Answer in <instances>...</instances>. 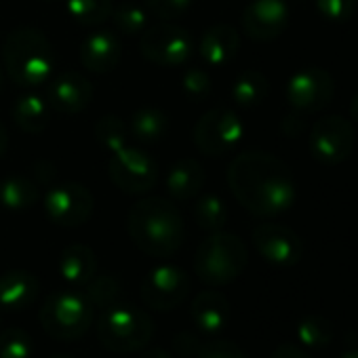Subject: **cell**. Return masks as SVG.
Masks as SVG:
<instances>
[{
	"mask_svg": "<svg viewBox=\"0 0 358 358\" xmlns=\"http://www.w3.org/2000/svg\"><path fill=\"white\" fill-rule=\"evenodd\" d=\"M112 20H114V26L124 36H141L150 26L148 11L137 3H129V0L120 7L112 9Z\"/></svg>",
	"mask_w": 358,
	"mask_h": 358,
	"instance_id": "f546056e",
	"label": "cell"
},
{
	"mask_svg": "<svg viewBox=\"0 0 358 358\" xmlns=\"http://www.w3.org/2000/svg\"><path fill=\"white\" fill-rule=\"evenodd\" d=\"M297 337L301 345L310 350H322L333 339V327L327 318L312 314L301 318V322L297 324Z\"/></svg>",
	"mask_w": 358,
	"mask_h": 358,
	"instance_id": "4dcf8cb0",
	"label": "cell"
},
{
	"mask_svg": "<svg viewBox=\"0 0 358 358\" xmlns=\"http://www.w3.org/2000/svg\"><path fill=\"white\" fill-rule=\"evenodd\" d=\"M358 0H316L318 13L333 24H345L354 17Z\"/></svg>",
	"mask_w": 358,
	"mask_h": 358,
	"instance_id": "836d02e7",
	"label": "cell"
},
{
	"mask_svg": "<svg viewBox=\"0 0 358 358\" xmlns=\"http://www.w3.org/2000/svg\"><path fill=\"white\" fill-rule=\"evenodd\" d=\"M241 49V36L234 26L217 24L209 28L201 38V57L209 68H224L228 66Z\"/></svg>",
	"mask_w": 358,
	"mask_h": 358,
	"instance_id": "ac0fdd59",
	"label": "cell"
},
{
	"mask_svg": "<svg viewBox=\"0 0 358 358\" xmlns=\"http://www.w3.org/2000/svg\"><path fill=\"white\" fill-rule=\"evenodd\" d=\"M270 358H310V354H306V352H303L301 348H297V345L282 343V345H278V348L272 352Z\"/></svg>",
	"mask_w": 358,
	"mask_h": 358,
	"instance_id": "f35d334b",
	"label": "cell"
},
{
	"mask_svg": "<svg viewBox=\"0 0 358 358\" xmlns=\"http://www.w3.org/2000/svg\"><path fill=\"white\" fill-rule=\"evenodd\" d=\"M34 343L26 329L9 327L0 331V358H32Z\"/></svg>",
	"mask_w": 358,
	"mask_h": 358,
	"instance_id": "1f68e13d",
	"label": "cell"
},
{
	"mask_svg": "<svg viewBox=\"0 0 358 358\" xmlns=\"http://www.w3.org/2000/svg\"><path fill=\"white\" fill-rule=\"evenodd\" d=\"M192 0H145V7L160 20H175L186 13Z\"/></svg>",
	"mask_w": 358,
	"mask_h": 358,
	"instance_id": "d590c367",
	"label": "cell"
},
{
	"mask_svg": "<svg viewBox=\"0 0 358 358\" xmlns=\"http://www.w3.org/2000/svg\"><path fill=\"white\" fill-rule=\"evenodd\" d=\"M190 312H192V320H194L196 329L207 335L222 333L228 327L230 316H232L230 301L217 291L199 293L192 301Z\"/></svg>",
	"mask_w": 358,
	"mask_h": 358,
	"instance_id": "ffe728a7",
	"label": "cell"
},
{
	"mask_svg": "<svg viewBox=\"0 0 358 358\" xmlns=\"http://www.w3.org/2000/svg\"><path fill=\"white\" fill-rule=\"evenodd\" d=\"M268 78L257 70L243 72L232 85V99L241 108H255L268 97Z\"/></svg>",
	"mask_w": 358,
	"mask_h": 358,
	"instance_id": "484cf974",
	"label": "cell"
},
{
	"mask_svg": "<svg viewBox=\"0 0 358 358\" xmlns=\"http://www.w3.org/2000/svg\"><path fill=\"white\" fill-rule=\"evenodd\" d=\"M182 87H184V93L194 99V101H201V99H207L211 95V76L209 72H205L203 68H190L188 72H184L182 76Z\"/></svg>",
	"mask_w": 358,
	"mask_h": 358,
	"instance_id": "e575fe53",
	"label": "cell"
},
{
	"mask_svg": "<svg viewBox=\"0 0 358 358\" xmlns=\"http://www.w3.org/2000/svg\"><path fill=\"white\" fill-rule=\"evenodd\" d=\"M339 358H358V348H350V350H345Z\"/></svg>",
	"mask_w": 358,
	"mask_h": 358,
	"instance_id": "7bdbcfd3",
	"label": "cell"
},
{
	"mask_svg": "<svg viewBox=\"0 0 358 358\" xmlns=\"http://www.w3.org/2000/svg\"><path fill=\"white\" fill-rule=\"evenodd\" d=\"M228 186L234 199L257 217H276L297 199L291 169L268 152H243L228 169Z\"/></svg>",
	"mask_w": 358,
	"mask_h": 358,
	"instance_id": "6da1fadb",
	"label": "cell"
},
{
	"mask_svg": "<svg viewBox=\"0 0 358 358\" xmlns=\"http://www.w3.org/2000/svg\"><path fill=\"white\" fill-rule=\"evenodd\" d=\"M205 182H207V175L201 162H196L194 158H182L169 169L166 190L175 201H188L201 194V190L205 188Z\"/></svg>",
	"mask_w": 358,
	"mask_h": 358,
	"instance_id": "7402d4cb",
	"label": "cell"
},
{
	"mask_svg": "<svg viewBox=\"0 0 358 358\" xmlns=\"http://www.w3.org/2000/svg\"><path fill=\"white\" fill-rule=\"evenodd\" d=\"M245 127L228 108H213L194 127V143L207 156L230 154L243 139Z\"/></svg>",
	"mask_w": 358,
	"mask_h": 358,
	"instance_id": "9c48e42d",
	"label": "cell"
},
{
	"mask_svg": "<svg viewBox=\"0 0 358 358\" xmlns=\"http://www.w3.org/2000/svg\"><path fill=\"white\" fill-rule=\"evenodd\" d=\"M85 297L93 308H110L116 306L120 295H122V285L118 282V278L103 274V276H93L85 287Z\"/></svg>",
	"mask_w": 358,
	"mask_h": 358,
	"instance_id": "83f0119b",
	"label": "cell"
},
{
	"mask_svg": "<svg viewBox=\"0 0 358 358\" xmlns=\"http://www.w3.org/2000/svg\"><path fill=\"white\" fill-rule=\"evenodd\" d=\"M57 270L62 280H66L68 285L85 287L97 272V257L91 247L83 243H74L62 251Z\"/></svg>",
	"mask_w": 358,
	"mask_h": 358,
	"instance_id": "44dd1931",
	"label": "cell"
},
{
	"mask_svg": "<svg viewBox=\"0 0 358 358\" xmlns=\"http://www.w3.org/2000/svg\"><path fill=\"white\" fill-rule=\"evenodd\" d=\"M350 116H352V120H356V122H358V93L352 97V103H350Z\"/></svg>",
	"mask_w": 358,
	"mask_h": 358,
	"instance_id": "b9f144b4",
	"label": "cell"
},
{
	"mask_svg": "<svg viewBox=\"0 0 358 358\" xmlns=\"http://www.w3.org/2000/svg\"><path fill=\"white\" fill-rule=\"evenodd\" d=\"M70 17L80 26H99L112 15V0H68Z\"/></svg>",
	"mask_w": 358,
	"mask_h": 358,
	"instance_id": "f1b7e54d",
	"label": "cell"
},
{
	"mask_svg": "<svg viewBox=\"0 0 358 358\" xmlns=\"http://www.w3.org/2000/svg\"><path fill=\"white\" fill-rule=\"evenodd\" d=\"M51 358H72V356H68V354H55V356H51Z\"/></svg>",
	"mask_w": 358,
	"mask_h": 358,
	"instance_id": "ee69618b",
	"label": "cell"
},
{
	"mask_svg": "<svg viewBox=\"0 0 358 358\" xmlns=\"http://www.w3.org/2000/svg\"><path fill=\"white\" fill-rule=\"evenodd\" d=\"M190 295V278L177 266H156L141 282V299L152 310H173L182 306Z\"/></svg>",
	"mask_w": 358,
	"mask_h": 358,
	"instance_id": "8fae6325",
	"label": "cell"
},
{
	"mask_svg": "<svg viewBox=\"0 0 358 358\" xmlns=\"http://www.w3.org/2000/svg\"><path fill=\"white\" fill-rule=\"evenodd\" d=\"M173 350H175L179 356L188 358V356H196V354H199L201 343H199V339H196L192 333L182 331V333H177L175 339H173Z\"/></svg>",
	"mask_w": 358,
	"mask_h": 358,
	"instance_id": "74e56055",
	"label": "cell"
},
{
	"mask_svg": "<svg viewBox=\"0 0 358 358\" xmlns=\"http://www.w3.org/2000/svg\"><path fill=\"white\" fill-rule=\"evenodd\" d=\"M194 220L201 230L220 232V230H224V226L228 222V207L220 196L205 194L194 205Z\"/></svg>",
	"mask_w": 358,
	"mask_h": 358,
	"instance_id": "4316f807",
	"label": "cell"
},
{
	"mask_svg": "<svg viewBox=\"0 0 358 358\" xmlns=\"http://www.w3.org/2000/svg\"><path fill=\"white\" fill-rule=\"evenodd\" d=\"M243 30L253 41H274L289 26V7L285 0H253L243 11Z\"/></svg>",
	"mask_w": 358,
	"mask_h": 358,
	"instance_id": "9a60e30c",
	"label": "cell"
},
{
	"mask_svg": "<svg viewBox=\"0 0 358 358\" xmlns=\"http://www.w3.org/2000/svg\"><path fill=\"white\" fill-rule=\"evenodd\" d=\"M354 141H356L354 124L348 118L333 114L316 120L308 145L318 162L327 166H335L350 158L354 150Z\"/></svg>",
	"mask_w": 358,
	"mask_h": 358,
	"instance_id": "30bf717a",
	"label": "cell"
},
{
	"mask_svg": "<svg viewBox=\"0 0 358 358\" xmlns=\"http://www.w3.org/2000/svg\"><path fill=\"white\" fill-rule=\"evenodd\" d=\"M127 232L145 255L169 257L184 245L186 224L171 201L150 196L131 207L127 215Z\"/></svg>",
	"mask_w": 358,
	"mask_h": 358,
	"instance_id": "7a4b0ae2",
	"label": "cell"
},
{
	"mask_svg": "<svg viewBox=\"0 0 358 358\" xmlns=\"http://www.w3.org/2000/svg\"><path fill=\"white\" fill-rule=\"evenodd\" d=\"M139 358H171V354L166 350H162V348H150Z\"/></svg>",
	"mask_w": 358,
	"mask_h": 358,
	"instance_id": "ab89813d",
	"label": "cell"
},
{
	"mask_svg": "<svg viewBox=\"0 0 358 358\" xmlns=\"http://www.w3.org/2000/svg\"><path fill=\"white\" fill-rule=\"evenodd\" d=\"M335 80L322 68H303L287 83V101L299 112H318L333 99Z\"/></svg>",
	"mask_w": 358,
	"mask_h": 358,
	"instance_id": "4fadbf2b",
	"label": "cell"
},
{
	"mask_svg": "<svg viewBox=\"0 0 358 358\" xmlns=\"http://www.w3.org/2000/svg\"><path fill=\"white\" fill-rule=\"evenodd\" d=\"M38 295V278L28 270H9L0 274V310L20 312L34 303Z\"/></svg>",
	"mask_w": 358,
	"mask_h": 358,
	"instance_id": "d6986e66",
	"label": "cell"
},
{
	"mask_svg": "<svg viewBox=\"0 0 358 358\" xmlns=\"http://www.w3.org/2000/svg\"><path fill=\"white\" fill-rule=\"evenodd\" d=\"M196 358H249L234 341H211L207 345H201Z\"/></svg>",
	"mask_w": 358,
	"mask_h": 358,
	"instance_id": "8d00e7d4",
	"label": "cell"
},
{
	"mask_svg": "<svg viewBox=\"0 0 358 358\" xmlns=\"http://www.w3.org/2000/svg\"><path fill=\"white\" fill-rule=\"evenodd\" d=\"M127 135H129V131L118 116H103L95 122V137L110 152H118L120 148H124Z\"/></svg>",
	"mask_w": 358,
	"mask_h": 358,
	"instance_id": "d6a6232c",
	"label": "cell"
},
{
	"mask_svg": "<svg viewBox=\"0 0 358 358\" xmlns=\"http://www.w3.org/2000/svg\"><path fill=\"white\" fill-rule=\"evenodd\" d=\"M253 245L257 253L272 266L291 268L301 259V238L287 226L262 224L253 230Z\"/></svg>",
	"mask_w": 358,
	"mask_h": 358,
	"instance_id": "5bb4252c",
	"label": "cell"
},
{
	"mask_svg": "<svg viewBox=\"0 0 358 358\" xmlns=\"http://www.w3.org/2000/svg\"><path fill=\"white\" fill-rule=\"evenodd\" d=\"M154 335L152 318L133 306H110L103 310L97 322V337L103 348L120 354L143 350Z\"/></svg>",
	"mask_w": 358,
	"mask_h": 358,
	"instance_id": "5b68a950",
	"label": "cell"
},
{
	"mask_svg": "<svg viewBox=\"0 0 358 358\" xmlns=\"http://www.w3.org/2000/svg\"><path fill=\"white\" fill-rule=\"evenodd\" d=\"M51 106L36 93H24L13 106V118L17 127L28 135H41L49 124Z\"/></svg>",
	"mask_w": 358,
	"mask_h": 358,
	"instance_id": "603a6c76",
	"label": "cell"
},
{
	"mask_svg": "<svg viewBox=\"0 0 358 358\" xmlns=\"http://www.w3.org/2000/svg\"><path fill=\"white\" fill-rule=\"evenodd\" d=\"M38 318L47 335L59 341H76L93 324V306L83 293L59 291L45 299Z\"/></svg>",
	"mask_w": 358,
	"mask_h": 358,
	"instance_id": "8992f818",
	"label": "cell"
},
{
	"mask_svg": "<svg viewBox=\"0 0 358 358\" xmlns=\"http://www.w3.org/2000/svg\"><path fill=\"white\" fill-rule=\"evenodd\" d=\"M7 148H9V133H7L5 124L0 122V156H5Z\"/></svg>",
	"mask_w": 358,
	"mask_h": 358,
	"instance_id": "60d3db41",
	"label": "cell"
},
{
	"mask_svg": "<svg viewBox=\"0 0 358 358\" xmlns=\"http://www.w3.org/2000/svg\"><path fill=\"white\" fill-rule=\"evenodd\" d=\"M108 175L118 190L127 194H145L156 186L158 164L148 152L124 145L118 152H112Z\"/></svg>",
	"mask_w": 358,
	"mask_h": 358,
	"instance_id": "52a82bcc",
	"label": "cell"
},
{
	"mask_svg": "<svg viewBox=\"0 0 358 358\" xmlns=\"http://www.w3.org/2000/svg\"><path fill=\"white\" fill-rule=\"evenodd\" d=\"M131 135L141 143H156L169 133V116L154 106L139 108L131 116Z\"/></svg>",
	"mask_w": 358,
	"mask_h": 358,
	"instance_id": "d4e9b609",
	"label": "cell"
},
{
	"mask_svg": "<svg viewBox=\"0 0 358 358\" xmlns=\"http://www.w3.org/2000/svg\"><path fill=\"white\" fill-rule=\"evenodd\" d=\"M95 199L80 184H62L47 192L45 211L49 220L62 228H78L93 215Z\"/></svg>",
	"mask_w": 358,
	"mask_h": 358,
	"instance_id": "7c38bea8",
	"label": "cell"
},
{
	"mask_svg": "<svg viewBox=\"0 0 358 358\" xmlns=\"http://www.w3.org/2000/svg\"><path fill=\"white\" fill-rule=\"evenodd\" d=\"M38 184L26 175H11L0 182V205L9 211H26L38 203Z\"/></svg>",
	"mask_w": 358,
	"mask_h": 358,
	"instance_id": "cb8c5ba5",
	"label": "cell"
},
{
	"mask_svg": "<svg viewBox=\"0 0 358 358\" xmlns=\"http://www.w3.org/2000/svg\"><path fill=\"white\" fill-rule=\"evenodd\" d=\"M49 101L51 108L62 114H78L91 106L93 85L80 72H59L49 80Z\"/></svg>",
	"mask_w": 358,
	"mask_h": 358,
	"instance_id": "2e32d148",
	"label": "cell"
},
{
	"mask_svg": "<svg viewBox=\"0 0 358 358\" xmlns=\"http://www.w3.org/2000/svg\"><path fill=\"white\" fill-rule=\"evenodd\" d=\"M139 49L148 62L162 68H177L192 57V38L184 28L162 22L148 26L139 36Z\"/></svg>",
	"mask_w": 358,
	"mask_h": 358,
	"instance_id": "ba28073f",
	"label": "cell"
},
{
	"mask_svg": "<svg viewBox=\"0 0 358 358\" xmlns=\"http://www.w3.org/2000/svg\"><path fill=\"white\" fill-rule=\"evenodd\" d=\"M249 253L245 243L230 232H211L207 236L194 255V270L196 276L211 285V287H224L234 282L247 268Z\"/></svg>",
	"mask_w": 358,
	"mask_h": 358,
	"instance_id": "277c9868",
	"label": "cell"
},
{
	"mask_svg": "<svg viewBox=\"0 0 358 358\" xmlns=\"http://www.w3.org/2000/svg\"><path fill=\"white\" fill-rule=\"evenodd\" d=\"M5 70L22 89L43 87L51 80L55 57L49 38L36 28L13 30L3 47Z\"/></svg>",
	"mask_w": 358,
	"mask_h": 358,
	"instance_id": "3957f363",
	"label": "cell"
},
{
	"mask_svg": "<svg viewBox=\"0 0 358 358\" xmlns=\"http://www.w3.org/2000/svg\"><path fill=\"white\" fill-rule=\"evenodd\" d=\"M0 89H3V70H0Z\"/></svg>",
	"mask_w": 358,
	"mask_h": 358,
	"instance_id": "f6af8a7d",
	"label": "cell"
},
{
	"mask_svg": "<svg viewBox=\"0 0 358 358\" xmlns=\"http://www.w3.org/2000/svg\"><path fill=\"white\" fill-rule=\"evenodd\" d=\"M122 57V45L112 32H93L80 45V64L95 74L112 72Z\"/></svg>",
	"mask_w": 358,
	"mask_h": 358,
	"instance_id": "e0dca14e",
	"label": "cell"
}]
</instances>
